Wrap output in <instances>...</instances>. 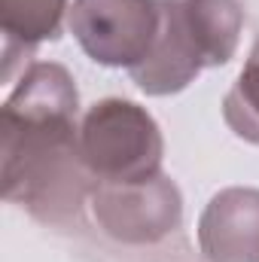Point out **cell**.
Wrapping results in <instances>:
<instances>
[{
	"instance_id": "6",
	"label": "cell",
	"mask_w": 259,
	"mask_h": 262,
	"mask_svg": "<svg viewBox=\"0 0 259 262\" xmlns=\"http://www.w3.org/2000/svg\"><path fill=\"white\" fill-rule=\"evenodd\" d=\"M198 247L207 262H259V189L229 186L198 216Z\"/></svg>"
},
{
	"instance_id": "1",
	"label": "cell",
	"mask_w": 259,
	"mask_h": 262,
	"mask_svg": "<svg viewBox=\"0 0 259 262\" xmlns=\"http://www.w3.org/2000/svg\"><path fill=\"white\" fill-rule=\"evenodd\" d=\"M76 116V82L55 61H34L3 104V198L40 223L76 220L95 189L79 156Z\"/></svg>"
},
{
	"instance_id": "8",
	"label": "cell",
	"mask_w": 259,
	"mask_h": 262,
	"mask_svg": "<svg viewBox=\"0 0 259 262\" xmlns=\"http://www.w3.org/2000/svg\"><path fill=\"white\" fill-rule=\"evenodd\" d=\"M223 119L235 137L259 146V37L235 85L223 98Z\"/></svg>"
},
{
	"instance_id": "5",
	"label": "cell",
	"mask_w": 259,
	"mask_h": 262,
	"mask_svg": "<svg viewBox=\"0 0 259 262\" xmlns=\"http://www.w3.org/2000/svg\"><path fill=\"white\" fill-rule=\"evenodd\" d=\"M95 223L122 244H156L183 220V198L171 177L143 183H98L89 195Z\"/></svg>"
},
{
	"instance_id": "2",
	"label": "cell",
	"mask_w": 259,
	"mask_h": 262,
	"mask_svg": "<svg viewBox=\"0 0 259 262\" xmlns=\"http://www.w3.org/2000/svg\"><path fill=\"white\" fill-rule=\"evenodd\" d=\"M241 31V0H162V34L131 79L143 95H177L204 67L229 64Z\"/></svg>"
},
{
	"instance_id": "7",
	"label": "cell",
	"mask_w": 259,
	"mask_h": 262,
	"mask_svg": "<svg viewBox=\"0 0 259 262\" xmlns=\"http://www.w3.org/2000/svg\"><path fill=\"white\" fill-rule=\"evenodd\" d=\"M67 12V0H0L3 76L12 73V61L18 55H31L40 43L58 40Z\"/></svg>"
},
{
	"instance_id": "3",
	"label": "cell",
	"mask_w": 259,
	"mask_h": 262,
	"mask_svg": "<svg viewBox=\"0 0 259 262\" xmlns=\"http://www.w3.org/2000/svg\"><path fill=\"white\" fill-rule=\"evenodd\" d=\"M79 156L92 183H143L162 174L165 140L134 101L104 98L79 122Z\"/></svg>"
},
{
	"instance_id": "4",
	"label": "cell",
	"mask_w": 259,
	"mask_h": 262,
	"mask_svg": "<svg viewBox=\"0 0 259 262\" xmlns=\"http://www.w3.org/2000/svg\"><path fill=\"white\" fill-rule=\"evenodd\" d=\"M67 28L95 64L134 70L162 34V0H73Z\"/></svg>"
}]
</instances>
